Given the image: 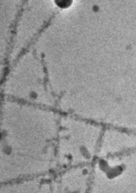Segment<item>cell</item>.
<instances>
[{"label":"cell","mask_w":136,"mask_h":193,"mask_svg":"<svg viewBox=\"0 0 136 193\" xmlns=\"http://www.w3.org/2000/svg\"><path fill=\"white\" fill-rule=\"evenodd\" d=\"M55 4L60 9H67L73 4V0H53Z\"/></svg>","instance_id":"6da1fadb"}]
</instances>
